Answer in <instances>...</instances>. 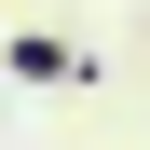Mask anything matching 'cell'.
Returning <instances> with one entry per match:
<instances>
[{"label":"cell","instance_id":"cell-1","mask_svg":"<svg viewBox=\"0 0 150 150\" xmlns=\"http://www.w3.org/2000/svg\"><path fill=\"white\" fill-rule=\"evenodd\" d=\"M14 82H96V55L55 41V28H28V41H14Z\"/></svg>","mask_w":150,"mask_h":150}]
</instances>
